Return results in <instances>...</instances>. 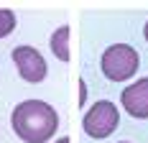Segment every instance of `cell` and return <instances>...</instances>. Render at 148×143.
Wrapping results in <instances>:
<instances>
[{
	"label": "cell",
	"instance_id": "9c48e42d",
	"mask_svg": "<svg viewBox=\"0 0 148 143\" xmlns=\"http://www.w3.org/2000/svg\"><path fill=\"white\" fill-rule=\"evenodd\" d=\"M56 143H69V138H59V141H56Z\"/></svg>",
	"mask_w": 148,
	"mask_h": 143
},
{
	"label": "cell",
	"instance_id": "52a82bcc",
	"mask_svg": "<svg viewBox=\"0 0 148 143\" xmlns=\"http://www.w3.org/2000/svg\"><path fill=\"white\" fill-rule=\"evenodd\" d=\"M13 28H15V13L0 8V38H5L8 33H13Z\"/></svg>",
	"mask_w": 148,
	"mask_h": 143
},
{
	"label": "cell",
	"instance_id": "6da1fadb",
	"mask_svg": "<svg viewBox=\"0 0 148 143\" xmlns=\"http://www.w3.org/2000/svg\"><path fill=\"white\" fill-rule=\"evenodd\" d=\"M10 125L21 141L46 143L59 128V115L44 100H23L21 105L13 107Z\"/></svg>",
	"mask_w": 148,
	"mask_h": 143
},
{
	"label": "cell",
	"instance_id": "277c9868",
	"mask_svg": "<svg viewBox=\"0 0 148 143\" xmlns=\"http://www.w3.org/2000/svg\"><path fill=\"white\" fill-rule=\"evenodd\" d=\"M10 56H13L15 67H18L21 77L26 82L38 85V82L46 79V59L38 54V49H33V46H15L10 51Z\"/></svg>",
	"mask_w": 148,
	"mask_h": 143
},
{
	"label": "cell",
	"instance_id": "ba28073f",
	"mask_svg": "<svg viewBox=\"0 0 148 143\" xmlns=\"http://www.w3.org/2000/svg\"><path fill=\"white\" fill-rule=\"evenodd\" d=\"M87 102V85H84V79H79V105H84Z\"/></svg>",
	"mask_w": 148,
	"mask_h": 143
},
{
	"label": "cell",
	"instance_id": "8992f818",
	"mask_svg": "<svg viewBox=\"0 0 148 143\" xmlns=\"http://www.w3.org/2000/svg\"><path fill=\"white\" fill-rule=\"evenodd\" d=\"M49 46H51L54 56L59 59V61H69V26H59V28L54 31Z\"/></svg>",
	"mask_w": 148,
	"mask_h": 143
},
{
	"label": "cell",
	"instance_id": "8fae6325",
	"mask_svg": "<svg viewBox=\"0 0 148 143\" xmlns=\"http://www.w3.org/2000/svg\"><path fill=\"white\" fill-rule=\"evenodd\" d=\"M120 143H128V141H120Z\"/></svg>",
	"mask_w": 148,
	"mask_h": 143
},
{
	"label": "cell",
	"instance_id": "7a4b0ae2",
	"mask_svg": "<svg viewBox=\"0 0 148 143\" xmlns=\"http://www.w3.org/2000/svg\"><path fill=\"white\" fill-rule=\"evenodd\" d=\"M138 64H140L138 51L133 46H128V43H115L102 54V72L112 82H123V79L133 77Z\"/></svg>",
	"mask_w": 148,
	"mask_h": 143
},
{
	"label": "cell",
	"instance_id": "3957f363",
	"mask_svg": "<svg viewBox=\"0 0 148 143\" xmlns=\"http://www.w3.org/2000/svg\"><path fill=\"white\" fill-rule=\"evenodd\" d=\"M120 123V113L110 100H100L89 107L82 118V128L89 138H107Z\"/></svg>",
	"mask_w": 148,
	"mask_h": 143
},
{
	"label": "cell",
	"instance_id": "5b68a950",
	"mask_svg": "<svg viewBox=\"0 0 148 143\" xmlns=\"http://www.w3.org/2000/svg\"><path fill=\"white\" fill-rule=\"evenodd\" d=\"M120 100H123V107L133 118L146 120L148 118V77L146 79H138L130 87H125L123 95H120Z\"/></svg>",
	"mask_w": 148,
	"mask_h": 143
},
{
	"label": "cell",
	"instance_id": "30bf717a",
	"mask_svg": "<svg viewBox=\"0 0 148 143\" xmlns=\"http://www.w3.org/2000/svg\"><path fill=\"white\" fill-rule=\"evenodd\" d=\"M143 33H146V41H148V23H146V28H143Z\"/></svg>",
	"mask_w": 148,
	"mask_h": 143
}]
</instances>
